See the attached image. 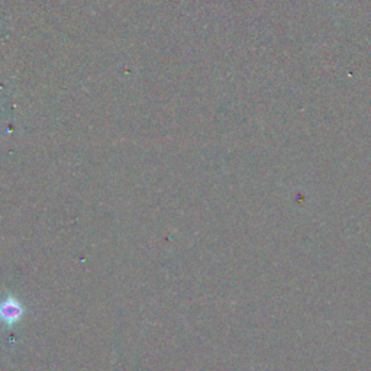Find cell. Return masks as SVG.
<instances>
[{
  "mask_svg": "<svg viewBox=\"0 0 371 371\" xmlns=\"http://www.w3.org/2000/svg\"><path fill=\"white\" fill-rule=\"evenodd\" d=\"M23 313V308L19 301L13 297L5 299L2 304H0V320H4L9 325H13L20 319Z\"/></svg>",
  "mask_w": 371,
  "mask_h": 371,
  "instance_id": "1",
  "label": "cell"
}]
</instances>
